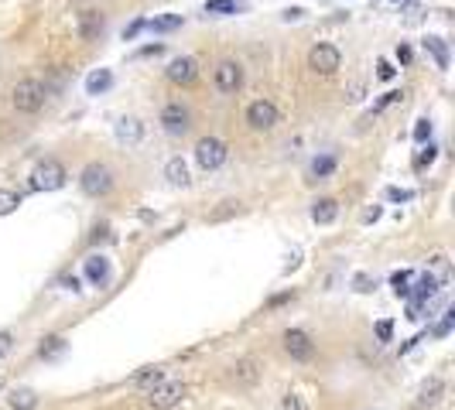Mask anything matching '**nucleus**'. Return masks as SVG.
<instances>
[{
    "instance_id": "obj_1",
    "label": "nucleus",
    "mask_w": 455,
    "mask_h": 410,
    "mask_svg": "<svg viewBox=\"0 0 455 410\" xmlns=\"http://www.w3.org/2000/svg\"><path fill=\"white\" fill-rule=\"evenodd\" d=\"M7 99H11L14 113H21V117H38L41 110H45V103H48V86L35 76H24L11 86Z\"/></svg>"
},
{
    "instance_id": "obj_2",
    "label": "nucleus",
    "mask_w": 455,
    "mask_h": 410,
    "mask_svg": "<svg viewBox=\"0 0 455 410\" xmlns=\"http://www.w3.org/2000/svg\"><path fill=\"white\" fill-rule=\"evenodd\" d=\"M113 185H117V178L110 171V164H103V161H93L79 171V188L89 198H106L113 192Z\"/></svg>"
},
{
    "instance_id": "obj_3",
    "label": "nucleus",
    "mask_w": 455,
    "mask_h": 410,
    "mask_svg": "<svg viewBox=\"0 0 455 410\" xmlns=\"http://www.w3.org/2000/svg\"><path fill=\"white\" fill-rule=\"evenodd\" d=\"M243 123H247L254 134H271V130H277V123H281V110H277L274 99L260 96V99H254V103H247Z\"/></svg>"
},
{
    "instance_id": "obj_4",
    "label": "nucleus",
    "mask_w": 455,
    "mask_h": 410,
    "mask_svg": "<svg viewBox=\"0 0 455 410\" xmlns=\"http://www.w3.org/2000/svg\"><path fill=\"white\" fill-rule=\"evenodd\" d=\"M247 82V69L240 59H219L213 69V89L219 96H237Z\"/></svg>"
},
{
    "instance_id": "obj_5",
    "label": "nucleus",
    "mask_w": 455,
    "mask_h": 410,
    "mask_svg": "<svg viewBox=\"0 0 455 410\" xmlns=\"http://www.w3.org/2000/svg\"><path fill=\"white\" fill-rule=\"evenodd\" d=\"M308 72L312 76H336L339 69H342V52H339V45H332V41H315L312 48H308Z\"/></svg>"
},
{
    "instance_id": "obj_6",
    "label": "nucleus",
    "mask_w": 455,
    "mask_h": 410,
    "mask_svg": "<svg viewBox=\"0 0 455 410\" xmlns=\"http://www.w3.org/2000/svg\"><path fill=\"white\" fill-rule=\"evenodd\" d=\"M65 181H69V171H65V164L55 161V157H45L38 168L28 175L31 192H59V188H65Z\"/></svg>"
},
{
    "instance_id": "obj_7",
    "label": "nucleus",
    "mask_w": 455,
    "mask_h": 410,
    "mask_svg": "<svg viewBox=\"0 0 455 410\" xmlns=\"http://www.w3.org/2000/svg\"><path fill=\"white\" fill-rule=\"evenodd\" d=\"M192 154H196V164L202 171H219V168L230 161V147H226V140H219V137H198Z\"/></svg>"
},
{
    "instance_id": "obj_8",
    "label": "nucleus",
    "mask_w": 455,
    "mask_h": 410,
    "mask_svg": "<svg viewBox=\"0 0 455 410\" xmlns=\"http://www.w3.org/2000/svg\"><path fill=\"white\" fill-rule=\"evenodd\" d=\"M158 123L161 130L168 137H185L192 130V110L181 103V99H172V103H164L158 113Z\"/></svg>"
},
{
    "instance_id": "obj_9",
    "label": "nucleus",
    "mask_w": 455,
    "mask_h": 410,
    "mask_svg": "<svg viewBox=\"0 0 455 410\" xmlns=\"http://www.w3.org/2000/svg\"><path fill=\"white\" fill-rule=\"evenodd\" d=\"M106 31V14L103 7H79L76 11V38L86 45H96Z\"/></svg>"
},
{
    "instance_id": "obj_10",
    "label": "nucleus",
    "mask_w": 455,
    "mask_h": 410,
    "mask_svg": "<svg viewBox=\"0 0 455 410\" xmlns=\"http://www.w3.org/2000/svg\"><path fill=\"white\" fill-rule=\"evenodd\" d=\"M181 397H185V383L181 380H158L147 390V404L155 410H172L181 404Z\"/></svg>"
},
{
    "instance_id": "obj_11",
    "label": "nucleus",
    "mask_w": 455,
    "mask_h": 410,
    "mask_svg": "<svg viewBox=\"0 0 455 410\" xmlns=\"http://www.w3.org/2000/svg\"><path fill=\"white\" fill-rule=\"evenodd\" d=\"M164 76H168V82L172 86H196L198 79V62L192 59V55H179V59L168 62V69H164Z\"/></svg>"
},
{
    "instance_id": "obj_12",
    "label": "nucleus",
    "mask_w": 455,
    "mask_h": 410,
    "mask_svg": "<svg viewBox=\"0 0 455 410\" xmlns=\"http://www.w3.org/2000/svg\"><path fill=\"white\" fill-rule=\"evenodd\" d=\"M284 352L291 359H298V363H305V359L315 355V342H312V335L305 329H291V332H284Z\"/></svg>"
},
{
    "instance_id": "obj_13",
    "label": "nucleus",
    "mask_w": 455,
    "mask_h": 410,
    "mask_svg": "<svg viewBox=\"0 0 455 410\" xmlns=\"http://www.w3.org/2000/svg\"><path fill=\"white\" fill-rule=\"evenodd\" d=\"M260 372H264V363H260L257 355H247V359H237V363H233V372H230V376L237 380L240 387H254L260 380Z\"/></svg>"
},
{
    "instance_id": "obj_14",
    "label": "nucleus",
    "mask_w": 455,
    "mask_h": 410,
    "mask_svg": "<svg viewBox=\"0 0 455 410\" xmlns=\"http://www.w3.org/2000/svg\"><path fill=\"white\" fill-rule=\"evenodd\" d=\"M113 134H117L120 144H127V147H137L140 140H144V123L137 117H120L117 127H113Z\"/></svg>"
},
{
    "instance_id": "obj_15",
    "label": "nucleus",
    "mask_w": 455,
    "mask_h": 410,
    "mask_svg": "<svg viewBox=\"0 0 455 410\" xmlns=\"http://www.w3.org/2000/svg\"><path fill=\"white\" fill-rule=\"evenodd\" d=\"M339 171V157L336 154H315L308 164V178L312 181H329Z\"/></svg>"
},
{
    "instance_id": "obj_16",
    "label": "nucleus",
    "mask_w": 455,
    "mask_h": 410,
    "mask_svg": "<svg viewBox=\"0 0 455 410\" xmlns=\"http://www.w3.org/2000/svg\"><path fill=\"white\" fill-rule=\"evenodd\" d=\"M243 4H247V0H206L202 14H206V18H233V14H243V11H247Z\"/></svg>"
},
{
    "instance_id": "obj_17",
    "label": "nucleus",
    "mask_w": 455,
    "mask_h": 410,
    "mask_svg": "<svg viewBox=\"0 0 455 410\" xmlns=\"http://www.w3.org/2000/svg\"><path fill=\"white\" fill-rule=\"evenodd\" d=\"M336 219H339L336 198H318V202H312V222L315 226H332Z\"/></svg>"
},
{
    "instance_id": "obj_18",
    "label": "nucleus",
    "mask_w": 455,
    "mask_h": 410,
    "mask_svg": "<svg viewBox=\"0 0 455 410\" xmlns=\"http://www.w3.org/2000/svg\"><path fill=\"white\" fill-rule=\"evenodd\" d=\"M421 45H425V52L435 59V65L445 72L449 69V41L438 38V35H428V38H421Z\"/></svg>"
},
{
    "instance_id": "obj_19",
    "label": "nucleus",
    "mask_w": 455,
    "mask_h": 410,
    "mask_svg": "<svg viewBox=\"0 0 455 410\" xmlns=\"http://www.w3.org/2000/svg\"><path fill=\"white\" fill-rule=\"evenodd\" d=\"M110 86H113V72L110 69H93L86 76V96H103Z\"/></svg>"
},
{
    "instance_id": "obj_20",
    "label": "nucleus",
    "mask_w": 455,
    "mask_h": 410,
    "mask_svg": "<svg viewBox=\"0 0 455 410\" xmlns=\"http://www.w3.org/2000/svg\"><path fill=\"white\" fill-rule=\"evenodd\" d=\"M164 178H168L172 185H181V188H189V185H192V175H189V164H185L181 157H172V161L164 164Z\"/></svg>"
},
{
    "instance_id": "obj_21",
    "label": "nucleus",
    "mask_w": 455,
    "mask_h": 410,
    "mask_svg": "<svg viewBox=\"0 0 455 410\" xmlns=\"http://www.w3.org/2000/svg\"><path fill=\"white\" fill-rule=\"evenodd\" d=\"M185 18L181 14H158L155 21H147V28L144 31H155V35H172V31H179Z\"/></svg>"
},
{
    "instance_id": "obj_22",
    "label": "nucleus",
    "mask_w": 455,
    "mask_h": 410,
    "mask_svg": "<svg viewBox=\"0 0 455 410\" xmlns=\"http://www.w3.org/2000/svg\"><path fill=\"white\" fill-rule=\"evenodd\" d=\"M82 271H86V277H89L93 284H106V280H110V260H106V256H89Z\"/></svg>"
},
{
    "instance_id": "obj_23",
    "label": "nucleus",
    "mask_w": 455,
    "mask_h": 410,
    "mask_svg": "<svg viewBox=\"0 0 455 410\" xmlns=\"http://www.w3.org/2000/svg\"><path fill=\"white\" fill-rule=\"evenodd\" d=\"M442 393H445V383H442V380L425 383V387H421V393H417V407H435L438 400H442Z\"/></svg>"
},
{
    "instance_id": "obj_24",
    "label": "nucleus",
    "mask_w": 455,
    "mask_h": 410,
    "mask_svg": "<svg viewBox=\"0 0 455 410\" xmlns=\"http://www.w3.org/2000/svg\"><path fill=\"white\" fill-rule=\"evenodd\" d=\"M7 404L14 410H35L38 407V393L35 390H14L11 397H7Z\"/></svg>"
},
{
    "instance_id": "obj_25",
    "label": "nucleus",
    "mask_w": 455,
    "mask_h": 410,
    "mask_svg": "<svg viewBox=\"0 0 455 410\" xmlns=\"http://www.w3.org/2000/svg\"><path fill=\"white\" fill-rule=\"evenodd\" d=\"M404 96V93H397V89H391V93H383V96L376 99L373 103V110H370V113H366V117L359 120V127H366V123H370V120L376 117V113H383V110H387V106H391V103H397V99Z\"/></svg>"
},
{
    "instance_id": "obj_26",
    "label": "nucleus",
    "mask_w": 455,
    "mask_h": 410,
    "mask_svg": "<svg viewBox=\"0 0 455 410\" xmlns=\"http://www.w3.org/2000/svg\"><path fill=\"white\" fill-rule=\"evenodd\" d=\"M435 157H438V147L428 140V144H421V151L415 154V171H425V168H432L435 164Z\"/></svg>"
},
{
    "instance_id": "obj_27",
    "label": "nucleus",
    "mask_w": 455,
    "mask_h": 410,
    "mask_svg": "<svg viewBox=\"0 0 455 410\" xmlns=\"http://www.w3.org/2000/svg\"><path fill=\"white\" fill-rule=\"evenodd\" d=\"M158 380H164V370H161V366H147L144 372H137V376H134V387H147V390H151Z\"/></svg>"
},
{
    "instance_id": "obj_28",
    "label": "nucleus",
    "mask_w": 455,
    "mask_h": 410,
    "mask_svg": "<svg viewBox=\"0 0 455 410\" xmlns=\"http://www.w3.org/2000/svg\"><path fill=\"white\" fill-rule=\"evenodd\" d=\"M411 277H415L411 271H400V273L391 277V287H394L397 297H411V287H408V284H411Z\"/></svg>"
},
{
    "instance_id": "obj_29",
    "label": "nucleus",
    "mask_w": 455,
    "mask_h": 410,
    "mask_svg": "<svg viewBox=\"0 0 455 410\" xmlns=\"http://www.w3.org/2000/svg\"><path fill=\"white\" fill-rule=\"evenodd\" d=\"M21 205V195L11 188H0V215H11Z\"/></svg>"
},
{
    "instance_id": "obj_30",
    "label": "nucleus",
    "mask_w": 455,
    "mask_h": 410,
    "mask_svg": "<svg viewBox=\"0 0 455 410\" xmlns=\"http://www.w3.org/2000/svg\"><path fill=\"white\" fill-rule=\"evenodd\" d=\"M432 130H435V123H432L428 117H421V120L415 123V130H411V137H415L417 144H428V140H432Z\"/></svg>"
},
{
    "instance_id": "obj_31",
    "label": "nucleus",
    "mask_w": 455,
    "mask_h": 410,
    "mask_svg": "<svg viewBox=\"0 0 455 410\" xmlns=\"http://www.w3.org/2000/svg\"><path fill=\"white\" fill-rule=\"evenodd\" d=\"M147 28V18H134L127 28H123V41H137V35Z\"/></svg>"
},
{
    "instance_id": "obj_32",
    "label": "nucleus",
    "mask_w": 455,
    "mask_h": 410,
    "mask_svg": "<svg viewBox=\"0 0 455 410\" xmlns=\"http://www.w3.org/2000/svg\"><path fill=\"white\" fill-rule=\"evenodd\" d=\"M397 62H400V69H408V65H411V62H415V48H411V45H408V41H400V45H397Z\"/></svg>"
},
{
    "instance_id": "obj_33",
    "label": "nucleus",
    "mask_w": 455,
    "mask_h": 410,
    "mask_svg": "<svg viewBox=\"0 0 455 410\" xmlns=\"http://www.w3.org/2000/svg\"><path fill=\"white\" fill-rule=\"evenodd\" d=\"M394 76H397V69L391 65V62H387V59L376 62V79H380V82H391Z\"/></svg>"
},
{
    "instance_id": "obj_34",
    "label": "nucleus",
    "mask_w": 455,
    "mask_h": 410,
    "mask_svg": "<svg viewBox=\"0 0 455 410\" xmlns=\"http://www.w3.org/2000/svg\"><path fill=\"white\" fill-rule=\"evenodd\" d=\"M155 55H164V41H155V45H144L134 59H155Z\"/></svg>"
},
{
    "instance_id": "obj_35",
    "label": "nucleus",
    "mask_w": 455,
    "mask_h": 410,
    "mask_svg": "<svg viewBox=\"0 0 455 410\" xmlns=\"http://www.w3.org/2000/svg\"><path fill=\"white\" fill-rule=\"evenodd\" d=\"M452 321H455V312L449 308V312H445V318H442V321L435 325V335H438V338H445V335L452 332Z\"/></svg>"
},
{
    "instance_id": "obj_36",
    "label": "nucleus",
    "mask_w": 455,
    "mask_h": 410,
    "mask_svg": "<svg viewBox=\"0 0 455 410\" xmlns=\"http://www.w3.org/2000/svg\"><path fill=\"white\" fill-rule=\"evenodd\" d=\"M281 410H308V407H305V400H301L298 393H284V400H281Z\"/></svg>"
},
{
    "instance_id": "obj_37",
    "label": "nucleus",
    "mask_w": 455,
    "mask_h": 410,
    "mask_svg": "<svg viewBox=\"0 0 455 410\" xmlns=\"http://www.w3.org/2000/svg\"><path fill=\"white\" fill-rule=\"evenodd\" d=\"M387 198H391V202H411L415 192H408V188H387Z\"/></svg>"
},
{
    "instance_id": "obj_38",
    "label": "nucleus",
    "mask_w": 455,
    "mask_h": 410,
    "mask_svg": "<svg viewBox=\"0 0 455 410\" xmlns=\"http://www.w3.org/2000/svg\"><path fill=\"white\" fill-rule=\"evenodd\" d=\"M363 93H366V86H363V82H353V86L346 89V99H349V103H359V99H363Z\"/></svg>"
},
{
    "instance_id": "obj_39",
    "label": "nucleus",
    "mask_w": 455,
    "mask_h": 410,
    "mask_svg": "<svg viewBox=\"0 0 455 410\" xmlns=\"http://www.w3.org/2000/svg\"><path fill=\"white\" fill-rule=\"evenodd\" d=\"M305 14H308L305 7H288V11H281V21H301Z\"/></svg>"
},
{
    "instance_id": "obj_40",
    "label": "nucleus",
    "mask_w": 455,
    "mask_h": 410,
    "mask_svg": "<svg viewBox=\"0 0 455 410\" xmlns=\"http://www.w3.org/2000/svg\"><path fill=\"white\" fill-rule=\"evenodd\" d=\"M11 349H14V335H11V332H0V359H4V355H7Z\"/></svg>"
},
{
    "instance_id": "obj_41",
    "label": "nucleus",
    "mask_w": 455,
    "mask_h": 410,
    "mask_svg": "<svg viewBox=\"0 0 455 410\" xmlns=\"http://www.w3.org/2000/svg\"><path fill=\"white\" fill-rule=\"evenodd\" d=\"M48 342H52V346H41V355H52V352H62L65 349V338H48Z\"/></svg>"
},
{
    "instance_id": "obj_42",
    "label": "nucleus",
    "mask_w": 455,
    "mask_h": 410,
    "mask_svg": "<svg viewBox=\"0 0 455 410\" xmlns=\"http://www.w3.org/2000/svg\"><path fill=\"white\" fill-rule=\"evenodd\" d=\"M376 335H380V342H391V335H394V325H391V321H380V325H376Z\"/></svg>"
},
{
    "instance_id": "obj_43",
    "label": "nucleus",
    "mask_w": 455,
    "mask_h": 410,
    "mask_svg": "<svg viewBox=\"0 0 455 410\" xmlns=\"http://www.w3.org/2000/svg\"><path fill=\"white\" fill-rule=\"evenodd\" d=\"M62 287H65V291H82L79 277H62Z\"/></svg>"
},
{
    "instance_id": "obj_44",
    "label": "nucleus",
    "mask_w": 455,
    "mask_h": 410,
    "mask_svg": "<svg viewBox=\"0 0 455 410\" xmlns=\"http://www.w3.org/2000/svg\"><path fill=\"white\" fill-rule=\"evenodd\" d=\"M363 219H366V222H376V219H380V209H376V205H373V209H370V212L363 215Z\"/></svg>"
},
{
    "instance_id": "obj_45",
    "label": "nucleus",
    "mask_w": 455,
    "mask_h": 410,
    "mask_svg": "<svg viewBox=\"0 0 455 410\" xmlns=\"http://www.w3.org/2000/svg\"><path fill=\"white\" fill-rule=\"evenodd\" d=\"M394 4H400V0H394Z\"/></svg>"
}]
</instances>
